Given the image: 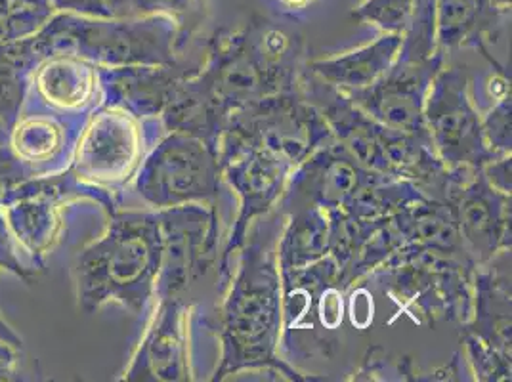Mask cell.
<instances>
[{
	"mask_svg": "<svg viewBox=\"0 0 512 382\" xmlns=\"http://www.w3.org/2000/svg\"><path fill=\"white\" fill-rule=\"evenodd\" d=\"M507 205V195L491 188L482 174L463 190L457 201V222L472 255L484 260L497 251L507 232Z\"/></svg>",
	"mask_w": 512,
	"mask_h": 382,
	"instance_id": "cell-12",
	"label": "cell"
},
{
	"mask_svg": "<svg viewBox=\"0 0 512 382\" xmlns=\"http://www.w3.org/2000/svg\"><path fill=\"white\" fill-rule=\"evenodd\" d=\"M165 234L159 213L111 211L106 234L85 247L73 264L79 310L94 314L119 302L142 316L157 293Z\"/></svg>",
	"mask_w": 512,
	"mask_h": 382,
	"instance_id": "cell-1",
	"label": "cell"
},
{
	"mask_svg": "<svg viewBox=\"0 0 512 382\" xmlns=\"http://www.w3.org/2000/svg\"><path fill=\"white\" fill-rule=\"evenodd\" d=\"M25 100L60 113L88 115L102 104L98 65L69 52L50 54L33 67Z\"/></svg>",
	"mask_w": 512,
	"mask_h": 382,
	"instance_id": "cell-10",
	"label": "cell"
},
{
	"mask_svg": "<svg viewBox=\"0 0 512 382\" xmlns=\"http://www.w3.org/2000/svg\"><path fill=\"white\" fill-rule=\"evenodd\" d=\"M404 44V35L384 33L375 43L363 44L341 56L312 62V73L325 85L360 90L377 83L394 65Z\"/></svg>",
	"mask_w": 512,
	"mask_h": 382,
	"instance_id": "cell-13",
	"label": "cell"
},
{
	"mask_svg": "<svg viewBox=\"0 0 512 382\" xmlns=\"http://www.w3.org/2000/svg\"><path fill=\"white\" fill-rule=\"evenodd\" d=\"M10 128H12V123L10 121H6L4 117H0V148L2 146H6L8 144V136H10Z\"/></svg>",
	"mask_w": 512,
	"mask_h": 382,
	"instance_id": "cell-25",
	"label": "cell"
},
{
	"mask_svg": "<svg viewBox=\"0 0 512 382\" xmlns=\"http://www.w3.org/2000/svg\"><path fill=\"white\" fill-rule=\"evenodd\" d=\"M151 121L119 107H94L77 138L69 172L94 190L121 193L151 149Z\"/></svg>",
	"mask_w": 512,
	"mask_h": 382,
	"instance_id": "cell-4",
	"label": "cell"
},
{
	"mask_svg": "<svg viewBox=\"0 0 512 382\" xmlns=\"http://www.w3.org/2000/svg\"><path fill=\"white\" fill-rule=\"evenodd\" d=\"M86 117L52 111L25 100L6 146L29 178L64 172L71 165Z\"/></svg>",
	"mask_w": 512,
	"mask_h": 382,
	"instance_id": "cell-9",
	"label": "cell"
},
{
	"mask_svg": "<svg viewBox=\"0 0 512 382\" xmlns=\"http://www.w3.org/2000/svg\"><path fill=\"white\" fill-rule=\"evenodd\" d=\"M6 16V0H0V22L4 20Z\"/></svg>",
	"mask_w": 512,
	"mask_h": 382,
	"instance_id": "cell-27",
	"label": "cell"
},
{
	"mask_svg": "<svg viewBox=\"0 0 512 382\" xmlns=\"http://www.w3.org/2000/svg\"><path fill=\"white\" fill-rule=\"evenodd\" d=\"M127 16H161L174 23L178 48L209 20V0H125Z\"/></svg>",
	"mask_w": 512,
	"mask_h": 382,
	"instance_id": "cell-16",
	"label": "cell"
},
{
	"mask_svg": "<svg viewBox=\"0 0 512 382\" xmlns=\"http://www.w3.org/2000/svg\"><path fill=\"white\" fill-rule=\"evenodd\" d=\"M279 298L276 264L264 253H247L226 306L222 373L272 361L281 327Z\"/></svg>",
	"mask_w": 512,
	"mask_h": 382,
	"instance_id": "cell-3",
	"label": "cell"
},
{
	"mask_svg": "<svg viewBox=\"0 0 512 382\" xmlns=\"http://www.w3.org/2000/svg\"><path fill=\"white\" fill-rule=\"evenodd\" d=\"M0 340L2 342H8V344H12V346H16V348H20L23 350V339L12 329V325L6 321V319L0 316Z\"/></svg>",
	"mask_w": 512,
	"mask_h": 382,
	"instance_id": "cell-23",
	"label": "cell"
},
{
	"mask_svg": "<svg viewBox=\"0 0 512 382\" xmlns=\"http://www.w3.org/2000/svg\"><path fill=\"white\" fill-rule=\"evenodd\" d=\"M279 4L287 10H293V12H300V10H306L310 8L316 0H278Z\"/></svg>",
	"mask_w": 512,
	"mask_h": 382,
	"instance_id": "cell-24",
	"label": "cell"
},
{
	"mask_svg": "<svg viewBox=\"0 0 512 382\" xmlns=\"http://www.w3.org/2000/svg\"><path fill=\"white\" fill-rule=\"evenodd\" d=\"M56 12H73L92 18L127 16L125 0H50Z\"/></svg>",
	"mask_w": 512,
	"mask_h": 382,
	"instance_id": "cell-21",
	"label": "cell"
},
{
	"mask_svg": "<svg viewBox=\"0 0 512 382\" xmlns=\"http://www.w3.org/2000/svg\"><path fill=\"white\" fill-rule=\"evenodd\" d=\"M490 2L501 14H509L511 12V0H490Z\"/></svg>",
	"mask_w": 512,
	"mask_h": 382,
	"instance_id": "cell-26",
	"label": "cell"
},
{
	"mask_svg": "<svg viewBox=\"0 0 512 382\" xmlns=\"http://www.w3.org/2000/svg\"><path fill=\"white\" fill-rule=\"evenodd\" d=\"M35 65L37 62L33 60L25 39L12 43L0 41V117L12 125L22 111L29 75Z\"/></svg>",
	"mask_w": 512,
	"mask_h": 382,
	"instance_id": "cell-15",
	"label": "cell"
},
{
	"mask_svg": "<svg viewBox=\"0 0 512 382\" xmlns=\"http://www.w3.org/2000/svg\"><path fill=\"white\" fill-rule=\"evenodd\" d=\"M25 43L37 64L50 54L69 52L100 67L172 65L178 33L161 16L92 18L56 12Z\"/></svg>",
	"mask_w": 512,
	"mask_h": 382,
	"instance_id": "cell-2",
	"label": "cell"
},
{
	"mask_svg": "<svg viewBox=\"0 0 512 382\" xmlns=\"http://www.w3.org/2000/svg\"><path fill=\"white\" fill-rule=\"evenodd\" d=\"M415 12V0H363L354 10V18L360 22L373 23L384 33L404 35Z\"/></svg>",
	"mask_w": 512,
	"mask_h": 382,
	"instance_id": "cell-18",
	"label": "cell"
},
{
	"mask_svg": "<svg viewBox=\"0 0 512 382\" xmlns=\"http://www.w3.org/2000/svg\"><path fill=\"white\" fill-rule=\"evenodd\" d=\"M25 381L22 375V350L0 340V382Z\"/></svg>",
	"mask_w": 512,
	"mask_h": 382,
	"instance_id": "cell-22",
	"label": "cell"
},
{
	"mask_svg": "<svg viewBox=\"0 0 512 382\" xmlns=\"http://www.w3.org/2000/svg\"><path fill=\"white\" fill-rule=\"evenodd\" d=\"M0 274H12L22 279L23 283L33 285L43 276L44 270L33 266L16 243L14 235L10 232L6 218L0 207Z\"/></svg>",
	"mask_w": 512,
	"mask_h": 382,
	"instance_id": "cell-19",
	"label": "cell"
},
{
	"mask_svg": "<svg viewBox=\"0 0 512 382\" xmlns=\"http://www.w3.org/2000/svg\"><path fill=\"white\" fill-rule=\"evenodd\" d=\"M442 67V52L423 56L400 50L394 65L367 88L346 90L348 100L384 127L430 144L425 123L428 88Z\"/></svg>",
	"mask_w": 512,
	"mask_h": 382,
	"instance_id": "cell-8",
	"label": "cell"
},
{
	"mask_svg": "<svg viewBox=\"0 0 512 382\" xmlns=\"http://www.w3.org/2000/svg\"><path fill=\"white\" fill-rule=\"evenodd\" d=\"M486 142L495 153L511 151V96L503 98L482 121Z\"/></svg>",
	"mask_w": 512,
	"mask_h": 382,
	"instance_id": "cell-20",
	"label": "cell"
},
{
	"mask_svg": "<svg viewBox=\"0 0 512 382\" xmlns=\"http://www.w3.org/2000/svg\"><path fill=\"white\" fill-rule=\"evenodd\" d=\"M56 14L50 0H6V16L0 22V41L12 43L35 35Z\"/></svg>",
	"mask_w": 512,
	"mask_h": 382,
	"instance_id": "cell-17",
	"label": "cell"
},
{
	"mask_svg": "<svg viewBox=\"0 0 512 382\" xmlns=\"http://www.w3.org/2000/svg\"><path fill=\"white\" fill-rule=\"evenodd\" d=\"M94 199L113 211L115 201L104 191L81 184L69 169L50 176L27 178L2 205L6 224L25 258L44 270V258L54 251L64 234L65 203Z\"/></svg>",
	"mask_w": 512,
	"mask_h": 382,
	"instance_id": "cell-6",
	"label": "cell"
},
{
	"mask_svg": "<svg viewBox=\"0 0 512 382\" xmlns=\"http://www.w3.org/2000/svg\"><path fill=\"white\" fill-rule=\"evenodd\" d=\"M220 169L214 146L176 130L148 151L134 176V193L159 211L211 201L220 191Z\"/></svg>",
	"mask_w": 512,
	"mask_h": 382,
	"instance_id": "cell-5",
	"label": "cell"
},
{
	"mask_svg": "<svg viewBox=\"0 0 512 382\" xmlns=\"http://www.w3.org/2000/svg\"><path fill=\"white\" fill-rule=\"evenodd\" d=\"M430 144L453 169L482 170L497 153L488 146L482 119L469 94V79L457 67L440 69L425 102Z\"/></svg>",
	"mask_w": 512,
	"mask_h": 382,
	"instance_id": "cell-7",
	"label": "cell"
},
{
	"mask_svg": "<svg viewBox=\"0 0 512 382\" xmlns=\"http://www.w3.org/2000/svg\"><path fill=\"white\" fill-rule=\"evenodd\" d=\"M188 308L176 298L159 302L155 323L128 367V381H186Z\"/></svg>",
	"mask_w": 512,
	"mask_h": 382,
	"instance_id": "cell-11",
	"label": "cell"
},
{
	"mask_svg": "<svg viewBox=\"0 0 512 382\" xmlns=\"http://www.w3.org/2000/svg\"><path fill=\"white\" fill-rule=\"evenodd\" d=\"M499 16L490 0H434V43L440 48L482 46Z\"/></svg>",
	"mask_w": 512,
	"mask_h": 382,
	"instance_id": "cell-14",
	"label": "cell"
}]
</instances>
